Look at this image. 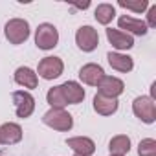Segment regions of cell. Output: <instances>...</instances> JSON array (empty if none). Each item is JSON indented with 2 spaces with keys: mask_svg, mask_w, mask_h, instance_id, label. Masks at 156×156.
<instances>
[{
  "mask_svg": "<svg viewBox=\"0 0 156 156\" xmlns=\"http://www.w3.org/2000/svg\"><path fill=\"white\" fill-rule=\"evenodd\" d=\"M118 6L125 8V9H130V11H136V13H141L149 8V2L147 0H140V2H125V0H119Z\"/></svg>",
  "mask_w": 156,
  "mask_h": 156,
  "instance_id": "7402d4cb",
  "label": "cell"
},
{
  "mask_svg": "<svg viewBox=\"0 0 156 156\" xmlns=\"http://www.w3.org/2000/svg\"><path fill=\"white\" fill-rule=\"evenodd\" d=\"M46 99H48V103H50V107H51V108H64V107L68 105V103H66V99H64V96H62L61 85H59V87L50 88V90H48V94H46Z\"/></svg>",
  "mask_w": 156,
  "mask_h": 156,
  "instance_id": "ffe728a7",
  "label": "cell"
},
{
  "mask_svg": "<svg viewBox=\"0 0 156 156\" xmlns=\"http://www.w3.org/2000/svg\"><path fill=\"white\" fill-rule=\"evenodd\" d=\"M64 70V62L61 61V57H44L41 62H39V75L46 81H51V79H57V77L62 73Z\"/></svg>",
  "mask_w": 156,
  "mask_h": 156,
  "instance_id": "5b68a950",
  "label": "cell"
},
{
  "mask_svg": "<svg viewBox=\"0 0 156 156\" xmlns=\"http://www.w3.org/2000/svg\"><path fill=\"white\" fill-rule=\"evenodd\" d=\"M15 83L24 87V88H37L39 79H37V73L28 68V66H20L15 70Z\"/></svg>",
  "mask_w": 156,
  "mask_h": 156,
  "instance_id": "9a60e30c",
  "label": "cell"
},
{
  "mask_svg": "<svg viewBox=\"0 0 156 156\" xmlns=\"http://www.w3.org/2000/svg\"><path fill=\"white\" fill-rule=\"evenodd\" d=\"M105 77V72L99 64L96 62H88L85 64L81 70H79V79L85 83V85H90V87H98L101 83V79Z\"/></svg>",
  "mask_w": 156,
  "mask_h": 156,
  "instance_id": "9c48e42d",
  "label": "cell"
},
{
  "mask_svg": "<svg viewBox=\"0 0 156 156\" xmlns=\"http://www.w3.org/2000/svg\"><path fill=\"white\" fill-rule=\"evenodd\" d=\"M61 90H62V96H64V99H66L68 105H77V103H81L85 99V88L79 83H75V81L62 83Z\"/></svg>",
  "mask_w": 156,
  "mask_h": 156,
  "instance_id": "8fae6325",
  "label": "cell"
},
{
  "mask_svg": "<svg viewBox=\"0 0 156 156\" xmlns=\"http://www.w3.org/2000/svg\"><path fill=\"white\" fill-rule=\"evenodd\" d=\"M75 156H77V154H75Z\"/></svg>",
  "mask_w": 156,
  "mask_h": 156,
  "instance_id": "d4e9b609",
  "label": "cell"
},
{
  "mask_svg": "<svg viewBox=\"0 0 156 156\" xmlns=\"http://www.w3.org/2000/svg\"><path fill=\"white\" fill-rule=\"evenodd\" d=\"M96 20L103 26H107L108 22H112V19L116 17V8L112 4H99L96 8Z\"/></svg>",
  "mask_w": 156,
  "mask_h": 156,
  "instance_id": "d6986e66",
  "label": "cell"
},
{
  "mask_svg": "<svg viewBox=\"0 0 156 156\" xmlns=\"http://www.w3.org/2000/svg\"><path fill=\"white\" fill-rule=\"evenodd\" d=\"M118 24H119L121 30H127L125 33H132V35H145V33L149 31V28H147V24H145L143 20L134 19V17H130V15L119 17V19H118Z\"/></svg>",
  "mask_w": 156,
  "mask_h": 156,
  "instance_id": "4fadbf2b",
  "label": "cell"
},
{
  "mask_svg": "<svg viewBox=\"0 0 156 156\" xmlns=\"http://www.w3.org/2000/svg\"><path fill=\"white\" fill-rule=\"evenodd\" d=\"M44 125L51 127L53 130H70L73 127V118L70 112H66L64 108H50L44 116H42Z\"/></svg>",
  "mask_w": 156,
  "mask_h": 156,
  "instance_id": "6da1fadb",
  "label": "cell"
},
{
  "mask_svg": "<svg viewBox=\"0 0 156 156\" xmlns=\"http://www.w3.org/2000/svg\"><path fill=\"white\" fill-rule=\"evenodd\" d=\"M138 154L140 156H156V141L152 138H145L138 145Z\"/></svg>",
  "mask_w": 156,
  "mask_h": 156,
  "instance_id": "44dd1931",
  "label": "cell"
},
{
  "mask_svg": "<svg viewBox=\"0 0 156 156\" xmlns=\"http://www.w3.org/2000/svg\"><path fill=\"white\" fill-rule=\"evenodd\" d=\"M4 33L11 44H22L30 37V24L24 19H11L4 28Z\"/></svg>",
  "mask_w": 156,
  "mask_h": 156,
  "instance_id": "7a4b0ae2",
  "label": "cell"
},
{
  "mask_svg": "<svg viewBox=\"0 0 156 156\" xmlns=\"http://www.w3.org/2000/svg\"><path fill=\"white\" fill-rule=\"evenodd\" d=\"M66 145L77 154V156H92L96 152V143L87 138V136H75V138H68Z\"/></svg>",
  "mask_w": 156,
  "mask_h": 156,
  "instance_id": "30bf717a",
  "label": "cell"
},
{
  "mask_svg": "<svg viewBox=\"0 0 156 156\" xmlns=\"http://www.w3.org/2000/svg\"><path fill=\"white\" fill-rule=\"evenodd\" d=\"M108 149H110V154H116V156H125L129 151H130V138L125 136V134H119V136H114L108 143Z\"/></svg>",
  "mask_w": 156,
  "mask_h": 156,
  "instance_id": "ac0fdd59",
  "label": "cell"
},
{
  "mask_svg": "<svg viewBox=\"0 0 156 156\" xmlns=\"http://www.w3.org/2000/svg\"><path fill=\"white\" fill-rule=\"evenodd\" d=\"M132 110L136 118H140L143 123H154L156 119V103L149 96H140L132 103Z\"/></svg>",
  "mask_w": 156,
  "mask_h": 156,
  "instance_id": "277c9868",
  "label": "cell"
},
{
  "mask_svg": "<svg viewBox=\"0 0 156 156\" xmlns=\"http://www.w3.org/2000/svg\"><path fill=\"white\" fill-rule=\"evenodd\" d=\"M59 42V31L53 24H39L37 31H35V44L39 50H51L55 48Z\"/></svg>",
  "mask_w": 156,
  "mask_h": 156,
  "instance_id": "3957f363",
  "label": "cell"
},
{
  "mask_svg": "<svg viewBox=\"0 0 156 156\" xmlns=\"http://www.w3.org/2000/svg\"><path fill=\"white\" fill-rule=\"evenodd\" d=\"M99 88V94L105 96V98H112V99H118V96L123 94L125 90V85L121 79H118V77H112V75H105L101 83L98 85Z\"/></svg>",
  "mask_w": 156,
  "mask_h": 156,
  "instance_id": "ba28073f",
  "label": "cell"
},
{
  "mask_svg": "<svg viewBox=\"0 0 156 156\" xmlns=\"http://www.w3.org/2000/svg\"><path fill=\"white\" fill-rule=\"evenodd\" d=\"M107 39H108V42H110L116 50H130V48L134 46V39H132L129 33L121 31V30L108 28V30H107Z\"/></svg>",
  "mask_w": 156,
  "mask_h": 156,
  "instance_id": "7c38bea8",
  "label": "cell"
},
{
  "mask_svg": "<svg viewBox=\"0 0 156 156\" xmlns=\"http://www.w3.org/2000/svg\"><path fill=\"white\" fill-rule=\"evenodd\" d=\"M13 103H15V112L19 118H30L35 110V99L30 92L24 90H17L13 92Z\"/></svg>",
  "mask_w": 156,
  "mask_h": 156,
  "instance_id": "52a82bcc",
  "label": "cell"
},
{
  "mask_svg": "<svg viewBox=\"0 0 156 156\" xmlns=\"http://www.w3.org/2000/svg\"><path fill=\"white\" fill-rule=\"evenodd\" d=\"M147 28H154L156 26V6H151L149 8V13H147Z\"/></svg>",
  "mask_w": 156,
  "mask_h": 156,
  "instance_id": "603a6c76",
  "label": "cell"
},
{
  "mask_svg": "<svg viewBox=\"0 0 156 156\" xmlns=\"http://www.w3.org/2000/svg\"><path fill=\"white\" fill-rule=\"evenodd\" d=\"M110 156H116V154H110Z\"/></svg>",
  "mask_w": 156,
  "mask_h": 156,
  "instance_id": "cb8c5ba5",
  "label": "cell"
},
{
  "mask_svg": "<svg viewBox=\"0 0 156 156\" xmlns=\"http://www.w3.org/2000/svg\"><path fill=\"white\" fill-rule=\"evenodd\" d=\"M107 59H108V64L114 70H118V72H125L127 73V72H130L134 68L132 57H129V55H123V53H118V51H108Z\"/></svg>",
  "mask_w": 156,
  "mask_h": 156,
  "instance_id": "e0dca14e",
  "label": "cell"
},
{
  "mask_svg": "<svg viewBox=\"0 0 156 156\" xmlns=\"http://www.w3.org/2000/svg\"><path fill=\"white\" fill-rule=\"evenodd\" d=\"M75 42L83 51H94L99 44V35L92 26H81L75 33Z\"/></svg>",
  "mask_w": 156,
  "mask_h": 156,
  "instance_id": "8992f818",
  "label": "cell"
},
{
  "mask_svg": "<svg viewBox=\"0 0 156 156\" xmlns=\"http://www.w3.org/2000/svg\"><path fill=\"white\" fill-rule=\"evenodd\" d=\"M118 107H119L118 99L105 98L101 94H96V98H94V110L101 116H112L118 110Z\"/></svg>",
  "mask_w": 156,
  "mask_h": 156,
  "instance_id": "2e32d148",
  "label": "cell"
},
{
  "mask_svg": "<svg viewBox=\"0 0 156 156\" xmlns=\"http://www.w3.org/2000/svg\"><path fill=\"white\" fill-rule=\"evenodd\" d=\"M22 140V129L17 123H4L0 125V143L13 145Z\"/></svg>",
  "mask_w": 156,
  "mask_h": 156,
  "instance_id": "5bb4252c",
  "label": "cell"
}]
</instances>
